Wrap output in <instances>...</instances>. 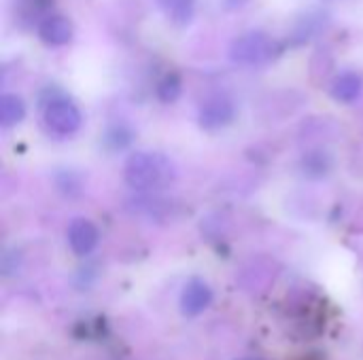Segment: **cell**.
<instances>
[{
	"label": "cell",
	"instance_id": "cell-14",
	"mask_svg": "<svg viewBox=\"0 0 363 360\" xmlns=\"http://www.w3.org/2000/svg\"><path fill=\"white\" fill-rule=\"evenodd\" d=\"M55 187L62 195L66 197H77L81 195L83 191V182H81V176L72 170H62L55 174Z\"/></svg>",
	"mask_w": 363,
	"mask_h": 360
},
{
	"label": "cell",
	"instance_id": "cell-16",
	"mask_svg": "<svg viewBox=\"0 0 363 360\" xmlns=\"http://www.w3.org/2000/svg\"><path fill=\"white\" fill-rule=\"evenodd\" d=\"M26 6H30L32 11H45L53 4V0H23Z\"/></svg>",
	"mask_w": 363,
	"mask_h": 360
},
{
	"label": "cell",
	"instance_id": "cell-4",
	"mask_svg": "<svg viewBox=\"0 0 363 360\" xmlns=\"http://www.w3.org/2000/svg\"><path fill=\"white\" fill-rule=\"evenodd\" d=\"M236 104L228 95H211L198 110V125L206 132H217L236 121Z\"/></svg>",
	"mask_w": 363,
	"mask_h": 360
},
{
	"label": "cell",
	"instance_id": "cell-8",
	"mask_svg": "<svg viewBox=\"0 0 363 360\" xmlns=\"http://www.w3.org/2000/svg\"><path fill=\"white\" fill-rule=\"evenodd\" d=\"M330 93L340 104H355L363 93V76L357 72H342L332 81Z\"/></svg>",
	"mask_w": 363,
	"mask_h": 360
},
{
	"label": "cell",
	"instance_id": "cell-6",
	"mask_svg": "<svg viewBox=\"0 0 363 360\" xmlns=\"http://www.w3.org/2000/svg\"><path fill=\"white\" fill-rule=\"evenodd\" d=\"M72 23L64 15H47L38 23V38L49 47H64L72 40Z\"/></svg>",
	"mask_w": 363,
	"mask_h": 360
},
{
	"label": "cell",
	"instance_id": "cell-2",
	"mask_svg": "<svg viewBox=\"0 0 363 360\" xmlns=\"http://www.w3.org/2000/svg\"><path fill=\"white\" fill-rule=\"evenodd\" d=\"M281 45L266 32L251 30L240 34L230 45V59L240 66H264L279 57Z\"/></svg>",
	"mask_w": 363,
	"mask_h": 360
},
{
	"label": "cell",
	"instance_id": "cell-5",
	"mask_svg": "<svg viewBox=\"0 0 363 360\" xmlns=\"http://www.w3.org/2000/svg\"><path fill=\"white\" fill-rule=\"evenodd\" d=\"M66 238H68V244H70V248H72L74 255L87 257L98 246L100 233H98V227L91 221H87V219H74L68 225Z\"/></svg>",
	"mask_w": 363,
	"mask_h": 360
},
{
	"label": "cell",
	"instance_id": "cell-17",
	"mask_svg": "<svg viewBox=\"0 0 363 360\" xmlns=\"http://www.w3.org/2000/svg\"><path fill=\"white\" fill-rule=\"evenodd\" d=\"M251 0H223V6L225 8H230V11H236V8H242V6H247Z\"/></svg>",
	"mask_w": 363,
	"mask_h": 360
},
{
	"label": "cell",
	"instance_id": "cell-7",
	"mask_svg": "<svg viewBox=\"0 0 363 360\" xmlns=\"http://www.w3.org/2000/svg\"><path fill=\"white\" fill-rule=\"evenodd\" d=\"M211 301H213L211 286L204 280L194 278L183 289V295H181V312L185 316H198V314H202L211 306Z\"/></svg>",
	"mask_w": 363,
	"mask_h": 360
},
{
	"label": "cell",
	"instance_id": "cell-15",
	"mask_svg": "<svg viewBox=\"0 0 363 360\" xmlns=\"http://www.w3.org/2000/svg\"><path fill=\"white\" fill-rule=\"evenodd\" d=\"M321 19H325L321 13H313V15H308V17H304L300 23H298V28H296V32H294V36H296V42H306V40H311L319 30H321Z\"/></svg>",
	"mask_w": 363,
	"mask_h": 360
},
{
	"label": "cell",
	"instance_id": "cell-19",
	"mask_svg": "<svg viewBox=\"0 0 363 360\" xmlns=\"http://www.w3.org/2000/svg\"><path fill=\"white\" fill-rule=\"evenodd\" d=\"M242 360H262V359H242Z\"/></svg>",
	"mask_w": 363,
	"mask_h": 360
},
{
	"label": "cell",
	"instance_id": "cell-3",
	"mask_svg": "<svg viewBox=\"0 0 363 360\" xmlns=\"http://www.w3.org/2000/svg\"><path fill=\"white\" fill-rule=\"evenodd\" d=\"M43 121L49 134L57 138H70L81 129L83 117H81V110L70 100L53 98L45 104Z\"/></svg>",
	"mask_w": 363,
	"mask_h": 360
},
{
	"label": "cell",
	"instance_id": "cell-10",
	"mask_svg": "<svg viewBox=\"0 0 363 360\" xmlns=\"http://www.w3.org/2000/svg\"><path fill=\"white\" fill-rule=\"evenodd\" d=\"M300 168H302V174L308 176V178H323V176H328L332 172L334 157L328 151L317 149V151L304 153V157L300 161Z\"/></svg>",
	"mask_w": 363,
	"mask_h": 360
},
{
	"label": "cell",
	"instance_id": "cell-9",
	"mask_svg": "<svg viewBox=\"0 0 363 360\" xmlns=\"http://www.w3.org/2000/svg\"><path fill=\"white\" fill-rule=\"evenodd\" d=\"M160 11L166 15V19L177 25L185 28L196 17V0H155Z\"/></svg>",
	"mask_w": 363,
	"mask_h": 360
},
{
	"label": "cell",
	"instance_id": "cell-11",
	"mask_svg": "<svg viewBox=\"0 0 363 360\" xmlns=\"http://www.w3.org/2000/svg\"><path fill=\"white\" fill-rule=\"evenodd\" d=\"M26 117V104L17 93H2L0 95V125L13 127L21 123Z\"/></svg>",
	"mask_w": 363,
	"mask_h": 360
},
{
	"label": "cell",
	"instance_id": "cell-18",
	"mask_svg": "<svg viewBox=\"0 0 363 360\" xmlns=\"http://www.w3.org/2000/svg\"><path fill=\"white\" fill-rule=\"evenodd\" d=\"M296 360H325L321 354H317V352H311V354H304V356H300V359Z\"/></svg>",
	"mask_w": 363,
	"mask_h": 360
},
{
	"label": "cell",
	"instance_id": "cell-1",
	"mask_svg": "<svg viewBox=\"0 0 363 360\" xmlns=\"http://www.w3.org/2000/svg\"><path fill=\"white\" fill-rule=\"evenodd\" d=\"M123 178L130 189L138 193H151L168 187L177 178V168L162 153L136 151L125 159Z\"/></svg>",
	"mask_w": 363,
	"mask_h": 360
},
{
	"label": "cell",
	"instance_id": "cell-12",
	"mask_svg": "<svg viewBox=\"0 0 363 360\" xmlns=\"http://www.w3.org/2000/svg\"><path fill=\"white\" fill-rule=\"evenodd\" d=\"M155 93H157V100L164 102V104H174L181 93H183V81L179 76V72H166L160 81H157V87H155Z\"/></svg>",
	"mask_w": 363,
	"mask_h": 360
},
{
	"label": "cell",
	"instance_id": "cell-13",
	"mask_svg": "<svg viewBox=\"0 0 363 360\" xmlns=\"http://www.w3.org/2000/svg\"><path fill=\"white\" fill-rule=\"evenodd\" d=\"M132 140H134V132L125 123H113L104 132V146L108 151H123L132 144Z\"/></svg>",
	"mask_w": 363,
	"mask_h": 360
}]
</instances>
